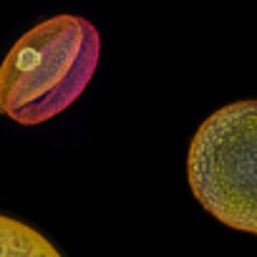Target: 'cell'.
Here are the masks:
<instances>
[{"label": "cell", "mask_w": 257, "mask_h": 257, "mask_svg": "<svg viewBox=\"0 0 257 257\" xmlns=\"http://www.w3.org/2000/svg\"><path fill=\"white\" fill-rule=\"evenodd\" d=\"M101 36L81 16H56L16 41L0 63V116L36 126L66 111L88 86Z\"/></svg>", "instance_id": "cell-1"}, {"label": "cell", "mask_w": 257, "mask_h": 257, "mask_svg": "<svg viewBox=\"0 0 257 257\" xmlns=\"http://www.w3.org/2000/svg\"><path fill=\"white\" fill-rule=\"evenodd\" d=\"M187 177L217 222L257 234V101L227 103L197 128Z\"/></svg>", "instance_id": "cell-2"}, {"label": "cell", "mask_w": 257, "mask_h": 257, "mask_svg": "<svg viewBox=\"0 0 257 257\" xmlns=\"http://www.w3.org/2000/svg\"><path fill=\"white\" fill-rule=\"evenodd\" d=\"M0 257H63L38 229L0 214Z\"/></svg>", "instance_id": "cell-3"}]
</instances>
